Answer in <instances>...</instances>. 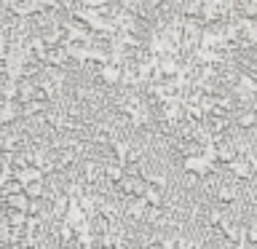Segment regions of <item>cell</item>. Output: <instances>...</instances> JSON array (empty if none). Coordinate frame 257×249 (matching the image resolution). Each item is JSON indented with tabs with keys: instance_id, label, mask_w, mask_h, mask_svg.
Segmentation results:
<instances>
[{
	"instance_id": "6da1fadb",
	"label": "cell",
	"mask_w": 257,
	"mask_h": 249,
	"mask_svg": "<svg viewBox=\"0 0 257 249\" xmlns=\"http://www.w3.org/2000/svg\"><path fill=\"white\" fill-rule=\"evenodd\" d=\"M80 180H83L88 188H94L96 182L104 180V164H102V161H96V158L80 161Z\"/></svg>"
},
{
	"instance_id": "7a4b0ae2",
	"label": "cell",
	"mask_w": 257,
	"mask_h": 249,
	"mask_svg": "<svg viewBox=\"0 0 257 249\" xmlns=\"http://www.w3.org/2000/svg\"><path fill=\"white\" fill-rule=\"evenodd\" d=\"M228 172L241 182H252L254 180V156H238L230 166H225Z\"/></svg>"
},
{
	"instance_id": "3957f363",
	"label": "cell",
	"mask_w": 257,
	"mask_h": 249,
	"mask_svg": "<svg viewBox=\"0 0 257 249\" xmlns=\"http://www.w3.org/2000/svg\"><path fill=\"white\" fill-rule=\"evenodd\" d=\"M96 83L104 88H118L123 86V67H115V64H102L96 70Z\"/></svg>"
},
{
	"instance_id": "277c9868",
	"label": "cell",
	"mask_w": 257,
	"mask_h": 249,
	"mask_svg": "<svg viewBox=\"0 0 257 249\" xmlns=\"http://www.w3.org/2000/svg\"><path fill=\"white\" fill-rule=\"evenodd\" d=\"M22 123V104L19 102H3L0 104V129H11Z\"/></svg>"
},
{
	"instance_id": "5b68a950",
	"label": "cell",
	"mask_w": 257,
	"mask_h": 249,
	"mask_svg": "<svg viewBox=\"0 0 257 249\" xmlns=\"http://www.w3.org/2000/svg\"><path fill=\"white\" fill-rule=\"evenodd\" d=\"M148 204L145 198H126L123 201V217L132 222H145V214H148Z\"/></svg>"
},
{
	"instance_id": "8992f818",
	"label": "cell",
	"mask_w": 257,
	"mask_h": 249,
	"mask_svg": "<svg viewBox=\"0 0 257 249\" xmlns=\"http://www.w3.org/2000/svg\"><path fill=\"white\" fill-rule=\"evenodd\" d=\"M64 64H70L67 48H64V46H51V48H46V62H43V67L64 70Z\"/></svg>"
},
{
	"instance_id": "52a82bcc",
	"label": "cell",
	"mask_w": 257,
	"mask_h": 249,
	"mask_svg": "<svg viewBox=\"0 0 257 249\" xmlns=\"http://www.w3.org/2000/svg\"><path fill=\"white\" fill-rule=\"evenodd\" d=\"M238 188L236 185H220L217 188V193H214V201L220 204L222 209H228V206H233V204H238Z\"/></svg>"
},
{
	"instance_id": "ba28073f",
	"label": "cell",
	"mask_w": 257,
	"mask_h": 249,
	"mask_svg": "<svg viewBox=\"0 0 257 249\" xmlns=\"http://www.w3.org/2000/svg\"><path fill=\"white\" fill-rule=\"evenodd\" d=\"M104 164V180H107L112 188H118L120 182H123V177H126V166H120L118 161H102Z\"/></svg>"
},
{
	"instance_id": "9c48e42d",
	"label": "cell",
	"mask_w": 257,
	"mask_h": 249,
	"mask_svg": "<svg viewBox=\"0 0 257 249\" xmlns=\"http://www.w3.org/2000/svg\"><path fill=\"white\" fill-rule=\"evenodd\" d=\"M140 177L145 180L148 188H156V190H166V185H169L166 177L158 174V172H153V169H140Z\"/></svg>"
},
{
	"instance_id": "30bf717a",
	"label": "cell",
	"mask_w": 257,
	"mask_h": 249,
	"mask_svg": "<svg viewBox=\"0 0 257 249\" xmlns=\"http://www.w3.org/2000/svg\"><path fill=\"white\" fill-rule=\"evenodd\" d=\"M51 230H54V236H56V241H59L62 246H70L72 241H75V230H72L67 222H54Z\"/></svg>"
},
{
	"instance_id": "8fae6325",
	"label": "cell",
	"mask_w": 257,
	"mask_h": 249,
	"mask_svg": "<svg viewBox=\"0 0 257 249\" xmlns=\"http://www.w3.org/2000/svg\"><path fill=\"white\" fill-rule=\"evenodd\" d=\"M6 212H22V214H27L30 212V198L24 196V193L6 198Z\"/></svg>"
},
{
	"instance_id": "7c38bea8",
	"label": "cell",
	"mask_w": 257,
	"mask_h": 249,
	"mask_svg": "<svg viewBox=\"0 0 257 249\" xmlns=\"http://www.w3.org/2000/svg\"><path fill=\"white\" fill-rule=\"evenodd\" d=\"M14 180H16V182H19L22 188H24V185H30V182H40V180H46V177L40 174V169H35V166H27L24 172H16V174H14Z\"/></svg>"
},
{
	"instance_id": "4fadbf2b",
	"label": "cell",
	"mask_w": 257,
	"mask_h": 249,
	"mask_svg": "<svg viewBox=\"0 0 257 249\" xmlns=\"http://www.w3.org/2000/svg\"><path fill=\"white\" fill-rule=\"evenodd\" d=\"M236 126H238V129H252V126H257V110H254V107L238 110V112H236Z\"/></svg>"
},
{
	"instance_id": "5bb4252c",
	"label": "cell",
	"mask_w": 257,
	"mask_h": 249,
	"mask_svg": "<svg viewBox=\"0 0 257 249\" xmlns=\"http://www.w3.org/2000/svg\"><path fill=\"white\" fill-rule=\"evenodd\" d=\"M3 220H6V225L11 230H16V228H24V225H27V214H22V212H3Z\"/></svg>"
},
{
	"instance_id": "9a60e30c",
	"label": "cell",
	"mask_w": 257,
	"mask_h": 249,
	"mask_svg": "<svg viewBox=\"0 0 257 249\" xmlns=\"http://www.w3.org/2000/svg\"><path fill=\"white\" fill-rule=\"evenodd\" d=\"M27 249H51V244H48L46 238H40V241H35V244H30Z\"/></svg>"
},
{
	"instance_id": "2e32d148",
	"label": "cell",
	"mask_w": 257,
	"mask_h": 249,
	"mask_svg": "<svg viewBox=\"0 0 257 249\" xmlns=\"http://www.w3.org/2000/svg\"><path fill=\"white\" fill-rule=\"evenodd\" d=\"M246 228H249V230H257V209H254V212H252V217H249Z\"/></svg>"
}]
</instances>
